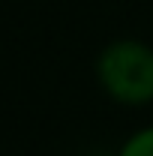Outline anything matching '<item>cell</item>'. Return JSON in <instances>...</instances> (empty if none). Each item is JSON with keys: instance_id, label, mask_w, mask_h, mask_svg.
<instances>
[{"instance_id": "6da1fadb", "label": "cell", "mask_w": 153, "mask_h": 156, "mask_svg": "<svg viewBox=\"0 0 153 156\" xmlns=\"http://www.w3.org/2000/svg\"><path fill=\"white\" fill-rule=\"evenodd\" d=\"M96 81L120 105L153 102V48L141 39H117L96 57Z\"/></svg>"}, {"instance_id": "7a4b0ae2", "label": "cell", "mask_w": 153, "mask_h": 156, "mask_svg": "<svg viewBox=\"0 0 153 156\" xmlns=\"http://www.w3.org/2000/svg\"><path fill=\"white\" fill-rule=\"evenodd\" d=\"M117 156H153V126H144L120 144Z\"/></svg>"}]
</instances>
